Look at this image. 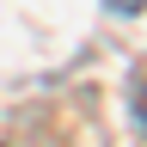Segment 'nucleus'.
Here are the masks:
<instances>
[{"instance_id":"1","label":"nucleus","mask_w":147,"mask_h":147,"mask_svg":"<svg viewBox=\"0 0 147 147\" xmlns=\"http://www.w3.org/2000/svg\"><path fill=\"white\" fill-rule=\"evenodd\" d=\"M141 123H147V92H141Z\"/></svg>"}]
</instances>
